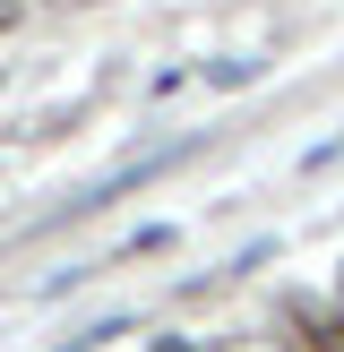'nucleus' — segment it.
I'll return each mask as SVG.
<instances>
[{
	"label": "nucleus",
	"mask_w": 344,
	"mask_h": 352,
	"mask_svg": "<svg viewBox=\"0 0 344 352\" xmlns=\"http://www.w3.org/2000/svg\"><path fill=\"white\" fill-rule=\"evenodd\" d=\"M17 17H26V0H0V34H9V26H17Z\"/></svg>",
	"instance_id": "f257e3e1"
},
{
	"label": "nucleus",
	"mask_w": 344,
	"mask_h": 352,
	"mask_svg": "<svg viewBox=\"0 0 344 352\" xmlns=\"http://www.w3.org/2000/svg\"><path fill=\"white\" fill-rule=\"evenodd\" d=\"M164 352H189V344H164Z\"/></svg>",
	"instance_id": "f03ea898"
}]
</instances>
